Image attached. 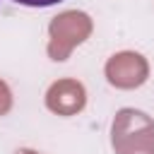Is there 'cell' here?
Segmentation results:
<instances>
[{"label":"cell","instance_id":"cell-1","mask_svg":"<svg viewBox=\"0 0 154 154\" xmlns=\"http://www.w3.org/2000/svg\"><path fill=\"white\" fill-rule=\"evenodd\" d=\"M17 5H24V7H51V5H58L63 0H12Z\"/></svg>","mask_w":154,"mask_h":154}]
</instances>
